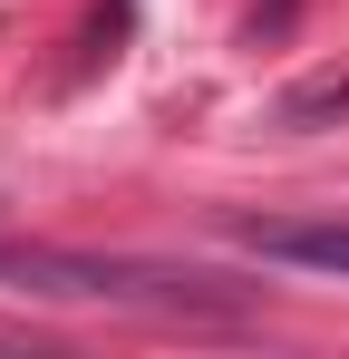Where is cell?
<instances>
[{
	"mask_svg": "<svg viewBox=\"0 0 349 359\" xmlns=\"http://www.w3.org/2000/svg\"><path fill=\"white\" fill-rule=\"evenodd\" d=\"M233 243H252L262 262H301V272H340L349 282V224H320V214H224Z\"/></svg>",
	"mask_w": 349,
	"mask_h": 359,
	"instance_id": "2",
	"label": "cell"
},
{
	"mask_svg": "<svg viewBox=\"0 0 349 359\" xmlns=\"http://www.w3.org/2000/svg\"><path fill=\"white\" fill-rule=\"evenodd\" d=\"M320 107H349V78H320V88H301V97H291V126H301V117H320Z\"/></svg>",
	"mask_w": 349,
	"mask_h": 359,
	"instance_id": "3",
	"label": "cell"
},
{
	"mask_svg": "<svg viewBox=\"0 0 349 359\" xmlns=\"http://www.w3.org/2000/svg\"><path fill=\"white\" fill-rule=\"evenodd\" d=\"M0 282H20V292H78V301H146V311H184V320L252 311V292H224L214 272L116 262V252H58V243H0Z\"/></svg>",
	"mask_w": 349,
	"mask_h": 359,
	"instance_id": "1",
	"label": "cell"
}]
</instances>
